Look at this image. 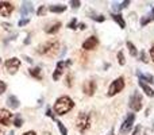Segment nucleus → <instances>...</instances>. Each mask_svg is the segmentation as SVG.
I'll return each mask as SVG.
<instances>
[{"instance_id": "obj_1", "label": "nucleus", "mask_w": 154, "mask_h": 135, "mask_svg": "<svg viewBox=\"0 0 154 135\" xmlns=\"http://www.w3.org/2000/svg\"><path fill=\"white\" fill-rule=\"evenodd\" d=\"M73 107H75V103H73L72 99L68 97V96H62V97L57 99L56 104H54V111L58 115H65V114H68Z\"/></svg>"}, {"instance_id": "obj_2", "label": "nucleus", "mask_w": 154, "mask_h": 135, "mask_svg": "<svg viewBox=\"0 0 154 135\" xmlns=\"http://www.w3.org/2000/svg\"><path fill=\"white\" fill-rule=\"evenodd\" d=\"M60 49V43L57 41H49V42H45L38 48V53L42 54V56H53Z\"/></svg>"}, {"instance_id": "obj_3", "label": "nucleus", "mask_w": 154, "mask_h": 135, "mask_svg": "<svg viewBox=\"0 0 154 135\" xmlns=\"http://www.w3.org/2000/svg\"><path fill=\"white\" fill-rule=\"evenodd\" d=\"M76 127L80 133H87L88 130L91 128V116L85 112H81L79 114L76 119Z\"/></svg>"}, {"instance_id": "obj_4", "label": "nucleus", "mask_w": 154, "mask_h": 135, "mask_svg": "<svg viewBox=\"0 0 154 135\" xmlns=\"http://www.w3.org/2000/svg\"><path fill=\"white\" fill-rule=\"evenodd\" d=\"M123 88H125V78H123V77H119V78H116L111 85H109V88H108V96L116 95V93H119L120 91L123 89Z\"/></svg>"}, {"instance_id": "obj_5", "label": "nucleus", "mask_w": 154, "mask_h": 135, "mask_svg": "<svg viewBox=\"0 0 154 135\" xmlns=\"http://www.w3.org/2000/svg\"><path fill=\"white\" fill-rule=\"evenodd\" d=\"M128 106H130V108L135 112L141 111V108H142V96L139 95L138 92L133 93L131 97H130V101H128Z\"/></svg>"}, {"instance_id": "obj_6", "label": "nucleus", "mask_w": 154, "mask_h": 135, "mask_svg": "<svg viewBox=\"0 0 154 135\" xmlns=\"http://www.w3.org/2000/svg\"><path fill=\"white\" fill-rule=\"evenodd\" d=\"M4 68L8 70L10 74H15L18 72V69L20 68V60L18 58H10L4 62Z\"/></svg>"}, {"instance_id": "obj_7", "label": "nucleus", "mask_w": 154, "mask_h": 135, "mask_svg": "<svg viewBox=\"0 0 154 135\" xmlns=\"http://www.w3.org/2000/svg\"><path fill=\"white\" fill-rule=\"evenodd\" d=\"M134 120H135V114H128L127 118L125 119V122H123L122 127H120V133L122 134L128 133V131L131 130V127H133V124H134Z\"/></svg>"}, {"instance_id": "obj_8", "label": "nucleus", "mask_w": 154, "mask_h": 135, "mask_svg": "<svg viewBox=\"0 0 154 135\" xmlns=\"http://www.w3.org/2000/svg\"><path fill=\"white\" fill-rule=\"evenodd\" d=\"M14 11V5L10 2H0V15L10 16Z\"/></svg>"}, {"instance_id": "obj_9", "label": "nucleus", "mask_w": 154, "mask_h": 135, "mask_svg": "<svg viewBox=\"0 0 154 135\" xmlns=\"http://www.w3.org/2000/svg\"><path fill=\"white\" fill-rule=\"evenodd\" d=\"M11 119H12V114L7 109H0V124L3 126H10Z\"/></svg>"}, {"instance_id": "obj_10", "label": "nucleus", "mask_w": 154, "mask_h": 135, "mask_svg": "<svg viewBox=\"0 0 154 135\" xmlns=\"http://www.w3.org/2000/svg\"><path fill=\"white\" fill-rule=\"evenodd\" d=\"M82 91H84V93L87 96H92L93 93H95V91H96V82L92 81V80L85 81L84 85H82Z\"/></svg>"}, {"instance_id": "obj_11", "label": "nucleus", "mask_w": 154, "mask_h": 135, "mask_svg": "<svg viewBox=\"0 0 154 135\" xmlns=\"http://www.w3.org/2000/svg\"><path fill=\"white\" fill-rule=\"evenodd\" d=\"M97 45H99L97 38L96 37H89L88 39L84 41V43H82V49H85V50H92V49H95Z\"/></svg>"}, {"instance_id": "obj_12", "label": "nucleus", "mask_w": 154, "mask_h": 135, "mask_svg": "<svg viewBox=\"0 0 154 135\" xmlns=\"http://www.w3.org/2000/svg\"><path fill=\"white\" fill-rule=\"evenodd\" d=\"M65 66H68L66 65V62H64V61H60L58 64H57V68H56V70H54V73H53V80H58L60 77H61V74H62V72H64V68Z\"/></svg>"}, {"instance_id": "obj_13", "label": "nucleus", "mask_w": 154, "mask_h": 135, "mask_svg": "<svg viewBox=\"0 0 154 135\" xmlns=\"http://www.w3.org/2000/svg\"><path fill=\"white\" fill-rule=\"evenodd\" d=\"M32 3H27V2H24L23 4H22V7H20V15L22 16H29L30 14L32 12Z\"/></svg>"}, {"instance_id": "obj_14", "label": "nucleus", "mask_w": 154, "mask_h": 135, "mask_svg": "<svg viewBox=\"0 0 154 135\" xmlns=\"http://www.w3.org/2000/svg\"><path fill=\"white\" fill-rule=\"evenodd\" d=\"M7 104H8V107H10V108L16 109L20 103H19V100L16 99V96H10V97L7 99Z\"/></svg>"}, {"instance_id": "obj_15", "label": "nucleus", "mask_w": 154, "mask_h": 135, "mask_svg": "<svg viewBox=\"0 0 154 135\" xmlns=\"http://www.w3.org/2000/svg\"><path fill=\"white\" fill-rule=\"evenodd\" d=\"M137 74H138V77H139V81H146V82H150V84H152V82H154V78H153V76L152 74H143L142 73V72H137Z\"/></svg>"}, {"instance_id": "obj_16", "label": "nucleus", "mask_w": 154, "mask_h": 135, "mask_svg": "<svg viewBox=\"0 0 154 135\" xmlns=\"http://www.w3.org/2000/svg\"><path fill=\"white\" fill-rule=\"evenodd\" d=\"M112 19L119 24L120 29H125L126 27V22H125V19H123V16L120 15V14H112Z\"/></svg>"}, {"instance_id": "obj_17", "label": "nucleus", "mask_w": 154, "mask_h": 135, "mask_svg": "<svg viewBox=\"0 0 154 135\" xmlns=\"http://www.w3.org/2000/svg\"><path fill=\"white\" fill-rule=\"evenodd\" d=\"M60 27H61V22H56V23L51 24L50 27H46L45 31L49 32V34H56V32L60 30Z\"/></svg>"}, {"instance_id": "obj_18", "label": "nucleus", "mask_w": 154, "mask_h": 135, "mask_svg": "<svg viewBox=\"0 0 154 135\" xmlns=\"http://www.w3.org/2000/svg\"><path fill=\"white\" fill-rule=\"evenodd\" d=\"M139 87H141L142 89H143V92L146 93L147 96H150V97H153V96H154V91H153L147 84H145L143 81H139Z\"/></svg>"}, {"instance_id": "obj_19", "label": "nucleus", "mask_w": 154, "mask_h": 135, "mask_svg": "<svg viewBox=\"0 0 154 135\" xmlns=\"http://www.w3.org/2000/svg\"><path fill=\"white\" fill-rule=\"evenodd\" d=\"M30 74L37 80H42V72H41L39 68H31L30 69Z\"/></svg>"}, {"instance_id": "obj_20", "label": "nucleus", "mask_w": 154, "mask_h": 135, "mask_svg": "<svg viewBox=\"0 0 154 135\" xmlns=\"http://www.w3.org/2000/svg\"><path fill=\"white\" fill-rule=\"evenodd\" d=\"M128 4H130V2H128V0H126V2H122L120 4H119V3H114V4H112V10H114V11H119V10H122V8L127 7Z\"/></svg>"}, {"instance_id": "obj_21", "label": "nucleus", "mask_w": 154, "mask_h": 135, "mask_svg": "<svg viewBox=\"0 0 154 135\" xmlns=\"http://www.w3.org/2000/svg\"><path fill=\"white\" fill-rule=\"evenodd\" d=\"M66 10V5H51V7H49V11L50 12H64V11Z\"/></svg>"}, {"instance_id": "obj_22", "label": "nucleus", "mask_w": 154, "mask_h": 135, "mask_svg": "<svg viewBox=\"0 0 154 135\" xmlns=\"http://www.w3.org/2000/svg\"><path fill=\"white\" fill-rule=\"evenodd\" d=\"M127 49H128V51H130V54H131L133 57H135L137 53H138V51H137V48H135V46H134L131 42H127Z\"/></svg>"}, {"instance_id": "obj_23", "label": "nucleus", "mask_w": 154, "mask_h": 135, "mask_svg": "<svg viewBox=\"0 0 154 135\" xmlns=\"http://www.w3.org/2000/svg\"><path fill=\"white\" fill-rule=\"evenodd\" d=\"M14 124H15V127H22L23 126V119L20 118V115H16L15 119H14Z\"/></svg>"}, {"instance_id": "obj_24", "label": "nucleus", "mask_w": 154, "mask_h": 135, "mask_svg": "<svg viewBox=\"0 0 154 135\" xmlns=\"http://www.w3.org/2000/svg\"><path fill=\"white\" fill-rule=\"evenodd\" d=\"M152 20H154V19L152 18V15H147V16H143V18L141 19V26L143 27V26H146L147 23H150Z\"/></svg>"}, {"instance_id": "obj_25", "label": "nucleus", "mask_w": 154, "mask_h": 135, "mask_svg": "<svg viewBox=\"0 0 154 135\" xmlns=\"http://www.w3.org/2000/svg\"><path fill=\"white\" fill-rule=\"evenodd\" d=\"M57 126H58V130H60V133H61V135H68V130H66V127L64 126V123L58 122L57 123Z\"/></svg>"}, {"instance_id": "obj_26", "label": "nucleus", "mask_w": 154, "mask_h": 135, "mask_svg": "<svg viewBox=\"0 0 154 135\" xmlns=\"http://www.w3.org/2000/svg\"><path fill=\"white\" fill-rule=\"evenodd\" d=\"M92 19H95L96 22H104L106 20V18H104L103 15H97V14H95V12H92V16H91Z\"/></svg>"}, {"instance_id": "obj_27", "label": "nucleus", "mask_w": 154, "mask_h": 135, "mask_svg": "<svg viewBox=\"0 0 154 135\" xmlns=\"http://www.w3.org/2000/svg\"><path fill=\"white\" fill-rule=\"evenodd\" d=\"M118 60H119L120 65H125L126 60H125V56H123V51H119V53H118Z\"/></svg>"}, {"instance_id": "obj_28", "label": "nucleus", "mask_w": 154, "mask_h": 135, "mask_svg": "<svg viewBox=\"0 0 154 135\" xmlns=\"http://www.w3.org/2000/svg\"><path fill=\"white\" fill-rule=\"evenodd\" d=\"M68 27H69L70 30H76L77 29V20L76 19H72V20L69 22V24H68Z\"/></svg>"}, {"instance_id": "obj_29", "label": "nucleus", "mask_w": 154, "mask_h": 135, "mask_svg": "<svg viewBox=\"0 0 154 135\" xmlns=\"http://www.w3.org/2000/svg\"><path fill=\"white\" fill-rule=\"evenodd\" d=\"M46 10H48V7H46V5H41L39 8H38V15H43V14L46 12Z\"/></svg>"}, {"instance_id": "obj_30", "label": "nucleus", "mask_w": 154, "mask_h": 135, "mask_svg": "<svg viewBox=\"0 0 154 135\" xmlns=\"http://www.w3.org/2000/svg\"><path fill=\"white\" fill-rule=\"evenodd\" d=\"M5 89H7V85H5L4 82L0 80V95H3V93L5 92Z\"/></svg>"}, {"instance_id": "obj_31", "label": "nucleus", "mask_w": 154, "mask_h": 135, "mask_svg": "<svg viewBox=\"0 0 154 135\" xmlns=\"http://www.w3.org/2000/svg\"><path fill=\"white\" fill-rule=\"evenodd\" d=\"M70 5H72L73 8H79L80 5H81V3L77 2V0H72V2H70Z\"/></svg>"}, {"instance_id": "obj_32", "label": "nucleus", "mask_w": 154, "mask_h": 135, "mask_svg": "<svg viewBox=\"0 0 154 135\" xmlns=\"http://www.w3.org/2000/svg\"><path fill=\"white\" fill-rule=\"evenodd\" d=\"M141 133H142V126H137L133 135H141Z\"/></svg>"}, {"instance_id": "obj_33", "label": "nucleus", "mask_w": 154, "mask_h": 135, "mask_svg": "<svg viewBox=\"0 0 154 135\" xmlns=\"http://www.w3.org/2000/svg\"><path fill=\"white\" fill-rule=\"evenodd\" d=\"M29 22H30V19H22V20L19 22L18 24H19V26H20V27H22V26H26V24L29 23Z\"/></svg>"}, {"instance_id": "obj_34", "label": "nucleus", "mask_w": 154, "mask_h": 135, "mask_svg": "<svg viewBox=\"0 0 154 135\" xmlns=\"http://www.w3.org/2000/svg\"><path fill=\"white\" fill-rule=\"evenodd\" d=\"M66 85L68 87L72 85V76H70V74H68V77H66Z\"/></svg>"}, {"instance_id": "obj_35", "label": "nucleus", "mask_w": 154, "mask_h": 135, "mask_svg": "<svg viewBox=\"0 0 154 135\" xmlns=\"http://www.w3.org/2000/svg\"><path fill=\"white\" fill-rule=\"evenodd\" d=\"M46 115H48V116H50L51 119H54V115H53V112H51V109H50V108L46 109Z\"/></svg>"}, {"instance_id": "obj_36", "label": "nucleus", "mask_w": 154, "mask_h": 135, "mask_svg": "<svg viewBox=\"0 0 154 135\" xmlns=\"http://www.w3.org/2000/svg\"><path fill=\"white\" fill-rule=\"evenodd\" d=\"M141 61H142V62H147L146 56H145V51H142V53H141Z\"/></svg>"}, {"instance_id": "obj_37", "label": "nucleus", "mask_w": 154, "mask_h": 135, "mask_svg": "<svg viewBox=\"0 0 154 135\" xmlns=\"http://www.w3.org/2000/svg\"><path fill=\"white\" fill-rule=\"evenodd\" d=\"M150 57H152V60L154 62V45L152 46V49H150Z\"/></svg>"}, {"instance_id": "obj_38", "label": "nucleus", "mask_w": 154, "mask_h": 135, "mask_svg": "<svg viewBox=\"0 0 154 135\" xmlns=\"http://www.w3.org/2000/svg\"><path fill=\"white\" fill-rule=\"evenodd\" d=\"M77 27H79V29H81V30H85V27H87V26H85V23H79V24H77Z\"/></svg>"}, {"instance_id": "obj_39", "label": "nucleus", "mask_w": 154, "mask_h": 135, "mask_svg": "<svg viewBox=\"0 0 154 135\" xmlns=\"http://www.w3.org/2000/svg\"><path fill=\"white\" fill-rule=\"evenodd\" d=\"M23 135H37V134H35L34 131H27V133H24Z\"/></svg>"}, {"instance_id": "obj_40", "label": "nucleus", "mask_w": 154, "mask_h": 135, "mask_svg": "<svg viewBox=\"0 0 154 135\" xmlns=\"http://www.w3.org/2000/svg\"><path fill=\"white\" fill-rule=\"evenodd\" d=\"M150 15H152V18L154 19V8H153V10H152V14H150Z\"/></svg>"}, {"instance_id": "obj_41", "label": "nucleus", "mask_w": 154, "mask_h": 135, "mask_svg": "<svg viewBox=\"0 0 154 135\" xmlns=\"http://www.w3.org/2000/svg\"><path fill=\"white\" fill-rule=\"evenodd\" d=\"M8 135H14V131H10V133H8Z\"/></svg>"}, {"instance_id": "obj_42", "label": "nucleus", "mask_w": 154, "mask_h": 135, "mask_svg": "<svg viewBox=\"0 0 154 135\" xmlns=\"http://www.w3.org/2000/svg\"><path fill=\"white\" fill-rule=\"evenodd\" d=\"M0 135H4V134H3V131H2V130H0Z\"/></svg>"}]
</instances>
